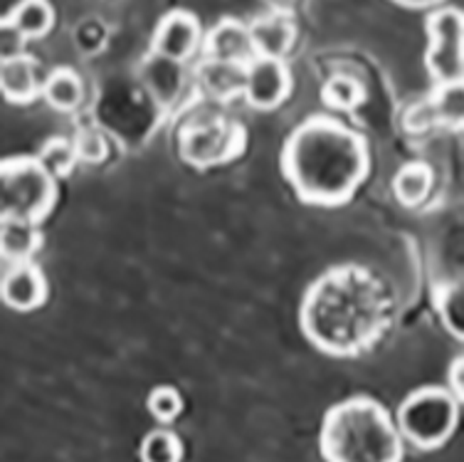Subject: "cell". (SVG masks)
<instances>
[{"instance_id":"1","label":"cell","mask_w":464,"mask_h":462,"mask_svg":"<svg viewBox=\"0 0 464 462\" xmlns=\"http://www.w3.org/2000/svg\"><path fill=\"white\" fill-rule=\"evenodd\" d=\"M393 317V297L368 267H331L304 297L302 329L329 356L353 359L381 341Z\"/></svg>"},{"instance_id":"2","label":"cell","mask_w":464,"mask_h":462,"mask_svg":"<svg viewBox=\"0 0 464 462\" xmlns=\"http://www.w3.org/2000/svg\"><path fill=\"white\" fill-rule=\"evenodd\" d=\"M371 156L363 136L331 116H314L295 129L282 149V171L304 203H348L366 181Z\"/></svg>"},{"instance_id":"3","label":"cell","mask_w":464,"mask_h":462,"mask_svg":"<svg viewBox=\"0 0 464 462\" xmlns=\"http://www.w3.org/2000/svg\"><path fill=\"white\" fill-rule=\"evenodd\" d=\"M319 447L326 462H402L398 420L368 396H353L326 410Z\"/></svg>"},{"instance_id":"4","label":"cell","mask_w":464,"mask_h":462,"mask_svg":"<svg viewBox=\"0 0 464 462\" xmlns=\"http://www.w3.org/2000/svg\"><path fill=\"white\" fill-rule=\"evenodd\" d=\"M57 201V178L40 159L15 156L3 161L0 171V208L8 218L43 222Z\"/></svg>"},{"instance_id":"5","label":"cell","mask_w":464,"mask_h":462,"mask_svg":"<svg viewBox=\"0 0 464 462\" xmlns=\"http://www.w3.org/2000/svg\"><path fill=\"white\" fill-rule=\"evenodd\" d=\"M459 403L445 388H420L402 400L398 408V428L405 440L420 450H435L445 445L457 428Z\"/></svg>"},{"instance_id":"6","label":"cell","mask_w":464,"mask_h":462,"mask_svg":"<svg viewBox=\"0 0 464 462\" xmlns=\"http://www.w3.org/2000/svg\"><path fill=\"white\" fill-rule=\"evenodd\" d=\"M247 133L240 122L225 116H198L179 132V153L198 171L223 166L245 152Z\"/></svg>"},{"instance_id":"7","label":"cell","mask_w":464,"mask_h":462,"mask_svg":"<svg viewBox=\"0 0 464 462\" xmlns=\"http://www.w3.org/2000/svg\"><path fill=\"white\" fill-rule=\"evenodd\" d=\"M428 53L425 64L438 84L464 80V13L457 8H440L425 20Z\"/></svg>"},{"instance_id":"8","label":"cell","mask_w":464,"mask_h":462,"mask_svg":"<svg viewBox=\"0 0 464 462\" xmlns=\"http://www.w3.org/2000/svg\"><path fill=\"white\" fill-rule=\"evenodd\" d=\"M292 92V74L286 70L285 60L275 57H257L247 67V87L245 99L247 104L259 112L277 109Z\"/></svg>"},{"instance_id":"9","label":"cell","mask_w":464,"mask_h":462,"mask_svg":"<svg viewBox=\"0 0 464 462\" xmlns=\"http://www.w3.org/2000/svg\"><path fill=\"white\" fill-rule=\"evenodd\" d=\"M200 23L186 10H173L159 23L153 33V54L170 63H188L200 47Z\"/></svg>"},{"instance_id":"10","label":"cell","mask_w":464,"mask_h":462,"mask_svg":"<svg viewBox=\"0 0 464 462\" xmlns=\"http://www.w3.org/2000/svg\"><path fill=\"white\" fill-rule=\"evenodd\" d=\"M47 300V282L40 267L27 262H10L3 270V302L13 311H33Z\"/></svg>"},{"instance_id":"11","label":"cell","mask_w":464,"mask_h":462,"mask_svg":"<svg viewBox=\"0 0 464 462\" xmlns=\"http://www.w3.org/2000/svg\"><path fill=\"white\" fill-rule=\"evenodd\" d=\"M206 57L237 64L255 63L257 50L252 43L250 25L232 18L220 20L206 37Z\"/></svg>"},{"instance_id":"12","label":"cell","mask_w":464,"mask_h":462,"mask_svg":"<svg viewBox=\"0 0 464 462\" xmlns=\"http://www.w3.org/2000/svg\"><path fill=\"white\" fill-rule=\"evenodd\" d=\"M250 33L257 57L285 60L296 43V20L286 10H272L250 23Z\"/></svg>"},{"instance_id":"13","label":"cell","mask_w":464,"mask_h":462,"mask_svg":"<svg viewBox=\"0 0 464 462\" xmlns=\"http://www.w3.org/2000/svg\"><path fill=\"white\" fill-rule=\"evenodd\" d=\"M43 84L45 82L40 80L35 57L20 54V57L3 60L0 89H3V97L8 99V102H13V104H30L37 94H43Z\"/></svg>"},{"instance_id":"14","label":"cell","mask_w":464,"mask_h":462,"mask_svg":"<svg viewBox=\"0 0 464 462\" xmlns=\"http://www.w3.org/2000/svg\"><path fill=\"white\" fill-rule=\"evenodd\" d=\"M247 67L250 64L223 63V60H210L206 57L198 67V82L208 97L215 102H227V99L242 94L247 87Z\"/></svg>"},{"instance_id":"15","label":"cell","mask_w":464,"mask_h":462,"mask_svg":"<svg viewBox=\"0 0 464 462\" xmlns=\"http://www.w3.org/2000/svg\"><path fill=\"white\" fill-rule=\"evenodd\" d=\"M40 222L20 221V218H8L3 215V228H0V248H3V260L5 262H27L40 248Z\"/></svg>"},{"instance_id":"16","label":"cell","mask_w":464,"mask_h":462,"mask_svg":"<svg viewBox=\"0 0 464 462\" xmlns=\"http://www.w3.org/2000/svg\"><path fill=\"white\" fill-rule=\"evenodd\" d=\"M432 191V169L422 161L405 163L393 178V196L405 208H418Z\"/></svg>"},{"instance_id":"17","label":"cell","mask_w":464,"mask_h":462,"mask_svg":"<svg viewBox=\"0 0 464 462\" xmlns=\"http://www.w3.org/2000/svg\"><path fill=\"white\" fill-rule=\"evenodd\" d=\"M5 20L18 27L27 40H40L53 30L54 10L50 0H20L18 5H13Z\"/></svg>"},{"instance_id":"18","label":"cell","mask_w":464,"mask_h":462,"mask_svg":"<svg viewBox=\"0 0 464 462\" xmlns=\"http://www.w3.org/2000/svg\"><path fill=\"white\" fill-rule=\"evenodd\" d=\"M43 97L57 112H74L82 104V97H84V89H82V80L77 77V72H72L70 67L54 70L43 84Z\"/></svg>"},{"instance_id":"19","label":"cell","mask_w":464,"mask_h":462,"mask_svg":"<svg viewBox=\"0 0 464 462\" xmlns=\"http://www.w3.org/2000/svg\"><path fill=\"white\" fill-rule=\"evenodd\" d=\"M322 99L331 112H353L366 102V87L353 74H334L322 87Z\"/></svg>"},{"instance_id":"20","label":"cell","mask_w":464,"mask_h":462,"mask_svg":"<svg viewBox=\"0 0 464 462\" xmlns=\"http://www.w3.org/2000/svg\"><path fill=\"white\" fill-rule=\"evenodd\" d=\"M40 163L45 166L54 178L70 176L74 166H77V146H74V139H64V136H53L43 143V149L37 153Z\"/></svg>"},{"instance_id":"21","label":"cell","mask_w":464,"mask_h":462,"mask_svg":"<svg viewBox=\"0 0 464 462\" xmlns=\"http://www.w3.org/2000/svg\"><path fill=\"white\" fill-rule=\"evenodd\" d=\"M183 445L170 430H151L141 443V462H180Z\"/></svg>"},{"instance_id":"22","label":"cell","mask_w":464,"mask_h":462,"mask_svg":"<svg viewBox=\"0 0 464 462\" xmlns=\"http://www.w3.org/2000/svg\"><path fill=\"white\" fill-rule=\"evenodd\" d=\"M435 107H438L442 126L464 124V82H452V84H440V89L432 94Z\"/></svg>"},{"instance_id":"23","label":"cell","mask_w":464,"mask_h":462,"mask_svg":"<svg viewBox=\"0 0 464 462\" xmlns=\"http://www.w3.org/2000/svg\"><path fill=\"white\" fill-rule=\"evenodd\" d=\"M146 408L159 423H173L183 410V398L173 386H159L149 393Z\"/></svg>"},{"instance_id":"24","label":"cell","mask_w":464,"mask_h":462,"mask_svg":"<svg viewBox=\"0 0 464 462\" xmlns=\"http://www.w3.org/2000/svg\"><path fill=\"white\" fill-rule=\"evenodd\" d=\"M74 146H77V156L84 163H102L109 153L107 136L99 126H82L74 136Z\"/></svg>"},{"instance_id":"25","label":"cell","mask_w":464,"mask_h":462,"mask_svg":"<svg viewBox=\"0 0 464 462\" xmlns=\"http://www.w3.org/2000/svg\"><path fill=\"white\" fill-rule=\"evenodd\" d=\"M402 126L408 133H428L430 129L435 126H442L438 114V107H435V99H422V102H415L408 107L405 116H402Z\"/></svg>"},{"instance_id":"26","label":"cell","mask_w":464,"mask_h":462,"mask_svg":"<svg viewBox=\"0 0 464 462\" xmlns=\"http://www.w3.org/2000/svg\"><path fill=\"white\" fill-rule=\"evenodd\" d=\"M25 43H27V37L20 33L18 27L3 18V30H0V50H3V60L25 54Z\"/></svg>"},{"instance_id":"27","label":"cell","mask_w":464,"mask_h":462,"mask_svg":"<svg viewBox=\"0 0 464 462\" xmlns=\"http://www.w3.org/2000/svg\"><path fill=\"white\" fill-rule=\"evenodd\" d=\"M450 386H452V393L457 396V400L464 403V356L457 359L452 369H450Z\"/></svg>"},{"instance_id":"28","label":"cell","mask_w":464,"mask_h":462,"mask_svg":"<svg viewBox=\"0 0 464 462\" xmlns=\"http://www.w3.org/2000/svg\"><path fill=\"white\" fill-rule=\"evenodd\" d=\"M402 8H415V10H422V8H432V5H440L442 0H393Z\"/></svg>"},{"instance_id":"29","label":"cell","mask_w":464,"mask_h":462,"mask_svg":"<svg viewBox=\"0 0 464 462\" xmlns=\"http://www.w3.org/2000/svg\"><path fill=\"white\" fill-rule=\"evenodd\" d=\"M462 129H464V124H462Z\"/></svg>"},{"instance_id":"30","label":"cell","mask_w":464,"mask_h":462,"mask_svg":"<svg viewBox=\"0 0 464 462\" xmlns=\"http://www.w3.org/2000/svg\"><path fill=\"white\" fill-rule=\"evenodd\" d=\"M462 82H464V80H462Z\"/></svg>"}]
</instances>
